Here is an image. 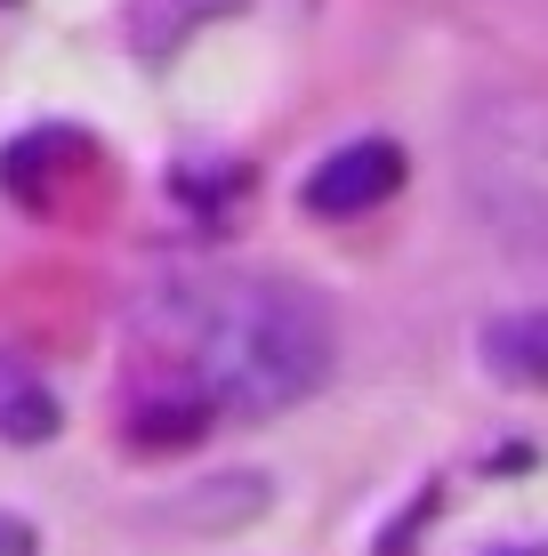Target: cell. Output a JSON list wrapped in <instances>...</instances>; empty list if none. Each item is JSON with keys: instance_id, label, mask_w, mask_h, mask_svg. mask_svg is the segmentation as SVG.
Listing matches in <instances>:
<instances>
[{"instance_id": "obj_1", "label": "cell", "mask_w": 548, "mask_h": 556, "mask_svg": "<svg viewBox=\"0 0 548 556\" xmlns=\"http://www.w3.org/2000/svg\"><path fill=\"white\" fill-rule=\"evenodd\" d=\"M145 379L178 419H275L339 363L323 299L291 275H169L129 306Z\"/></svg>"}, {"instance_id": "obj_2", "label": "cell", "mask_w": 548, "mask_h": 556, "mask_svg": "<svg viewBox=\"0 0 548 556\" xmlns=\"http://www.w3.org/2000/svg\"><path fill=\"white\" fill-rule=\"evenodd\" d=\"M460 178L484 226L548 251V89H493L460 122Z\"/></svg>"}, {"instance_id": "obj_3", "label": "cell", "mask_w": 548, "mask_h": 556, "mask_svg": "<svg viewBox=\"0 0 548 556\" xmlns=\"http://www.w3.org/2000/svg\"><path fill=\"white\" fill-rule=\"evenodd\" d=\"M395 186H404V146L355 138V146H339V153H323V162L307 169L298 202H307L315 218H364V210H380Z\"/></svg>"}, {"instance_id": "obj_4", "label": "cell", "mask_w": 548, "mask_h": 556, "mask_svg": "<svg viewBox=\"0 0 548 556\" xmlns=\"http://www.w3.org/2000/svg\"><path fill=\"white\" fill-rule=\"evenodd\" d=\"M476 348H484V371H493L500 388H540V395H548V306L493 315Z\"/></svg>"}, {"instance_id": "obj_5", "label": "cell", "mask_w": 548, "mask_h": 556, "mask_svg": "<svg viewBox=\"0 0 548 556\" xmlns=\"http://www.w3.org/2000/svg\"><path fill=\"white\" fill-rule=\"evenodd\" d=\"M226 9H242V0H129V49L138 56H169L186 33H202Z\"/></svg>"}, {"instance_id": "obj_6", "label": "cell", "mask_w": 548, "mask_h": 556, "mask_svg": "<svg viewBox=\"0 0 548 556\" xmlns=\"http://www.w3.org/2000/svg\"><path fill=\"white\" fill-rule=\"evenodd\" d=\"M49 428H56V395L33 388L16 363H0V435H25V444H41Z\"/></svg>"}, {"instance_id": "obj_7", "label": "cell", "mask_w": 548, "mask_h": 556, "mask_svg": "<svg viewBox=\"0 0 548 556\" xmlns=\"http://www.w3.org/2000/svg\"><path fill=\"white\" fill-rule=\"evenodd\" d=\"M500 556H548V548H500Z\"/></svg>"}]
</instances>
